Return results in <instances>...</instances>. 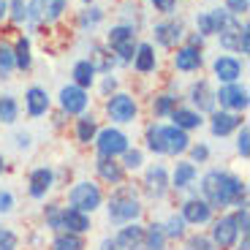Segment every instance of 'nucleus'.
<instances>
[{"instance_id": "nucleus-1", "label": "nucleus", "mask_w": 250, "mask_h": 250, "mask_svg": "<svg viewBox=\"0 0 250 250\" xmlns=\"http://www.w3.org/2000/svg\"><path fill=\"white\" fill-rule=\"evenodd\" d=\"M201 196L212 209H226V207H248V188L239 177L229 171L212 169L201 180Z\"/></svg>"}, {"instance_id": "nucleus-2", "label": "nucleus", "mask_w": 250, "mask_h": 250, "mask_svg": "<svg viewBox=\"0 0 250 250\" xmlns=\"http://www.w3.org/2000/svg\"><path fill=\"white\" fill-rule=\"evenodd\" d=\"M106 212L112 223H136V218L142 215V201H139L136 190L131 185H117V190L109 199Z\"/></svg>"}, {"instance_id": "nucleus-3", "label": "nucleus", "mask_w": 250, "mask_h": 250, "mask_svg": "<svg viewBox=\"0 0 250 250\" xmlns=\"http://www.w3.org/2000/svg\"><path fill=\"white\" fill-rule=\"evenodd\" d=\"M68 201L74 209H79V212H95L101 207V201H104V193H101V188L95 185V182L90 180H82L76 182L74 188L68 190Z\"/></svg>"}, {"instance_id": "nucleus-4", "label": "nucleus", "mask_w": 250, "mask_h": 250, "mask_svg": "<svg viewBox=\"0 0 250 250\" xmlns=\"http://www.w3.org/2000/svg\"><path fill=\"white\" fill-rule=\"evenodd\" d=\"M106 41H109V49L117 55V62H131L133 60V55H136V30L133 27H128V25H117V27H112L109 30V36H106Z\"/></svg>"}, {"instance_id": "nucleus-5", "label": "nucleus", "mask_w": 250, "mask_h": 250, "mask_svg": "<svg viewBox=\"0 0 250 250\" xmlns=\"http://www.w3.org/2000/svg\"><path fill=\"white\" fill-rule=\"evenodd\" d=\"M95 150H98V158H117L123 155L131 144H128V136L117 128H104V131L95 133Z\"/></svg>"}, {"instance_id": "nucleus-6", "label": "nucleus", "mask_w": 250, "mask_h": 250, "mask_svg": "<svg viewBox=\"0 0 250 250\" xmlns=\"http://www.w3.org/2000/svg\"><path fill=\"white\" fill-rule=\"evenodd\" d=\"M218 38H220V46H223V49H229V52H242V55H248V49H250L248 27L239 25L234 17L218 30Z\"/></svg>"}, {"instance_id": "nucleus-7", "label": "nucleus", "mask_w": 250, "mask_h": 250, "mask_svg": "<svg viewBox=\"0 0 250 250\" xmlns=\"http://www.w3.org/2000/svg\"><path fill=\"white\" fill-rule=\"evenodd\" d=\"M106 114L114 123H133L136 114H139V106H136V101H133V95L114 93L112 98L106 101Z\"/></svg>"}, {"instance_id": "nucleus-8", "label": "nucleus", "mask_w": 250, "mask_h": 250, "mask_svg": "<svg viewBox=\"0 0 250 250\" xmlns=\"http://www.w3.org/2000/svg\"><path fill=\"white\" fill-rule=\"evenodd\" d=\"M68 0H30L27 3V19L30 22H55L62 17Z\"/></svg>"}, {"instance_id": "nucleus-9", "label": "nucleus", "mask_w": 250, "mask_h": 250, "mask_svg": "<svg viewBox=\"0 0 250 250\" xmlns=\"http://www.w3.org/2000/svg\"><path fill=\"white\" fill-rule=\"evenodd\" d=\"M209 239H212V245L218 250H231L239 239V229H237V223H234V215H223V218L215 220L212 237Z\"/></svg>"}, {"instance_id": "nucleus-10", "label": "nucleus", "mask_w": 250, "mask_h": 250, "mask_svg": "<svg viewBox=\"0 0 250 250\" xmlns=\"http://www.w3.org/2000/svg\"><path fill=\"white\" fill-rule=\"evenodd\" d=\"M215 101H220V106H226L229 112H245L248 109V90L242 84H223L220 93H215Z\"/></svg>"}, {"instance_id": "nucleus-11", "label": "nucleus", "mask_w": 250, "mask_h": 250, "mask_svg": "<svg viewBox=\"0 0 250 250\" xmlns=\"http://www.w3.org/2000/svg\"><path fill=\"white\" fill-rule=\"evenodd\" d=\"M180 218L185 220V223H190V226H204V223H209L212 220V207L207 204L204 199H188L185 204H182V209H180Z\"/></svg>"}, {"instance_id": "nucleus-12", "label": "nucleus", "mask_w": 250, "mask_h": 250, "mask_svg": "<svg viewBox=\"0 0 250 250\" xmlns=\"http://www.w3.org/2000/svg\"><path fill=\"white\" fill-rule=\"evenodd\" d=\"M90 104V95L87 90L76 87V84H68V87L60 90V106L65 114H82Z\"/></svg>"}, {"instance_id": "nucleus-13", "label": "nucleus", "mask_w": 250, "mask_h": 250, "mask_svg": "<svg viewBox=\"0 0 250 250\" xmlns=\"http://www.w3.org/2000/svg\"><path fill=\"white\" fill-rule=\"evenodd\" d=\"M161 133H163L166 155H182V152H188V147H190L188 131H182V128H177V125H161Z\"/></svg>"}, {"instance_id": "nucleus-14", "label": "nucleus", "mask_w": 250, "mask_h": 250, "mask_svg": "<svg viewBox=\"0 0 250 250\" xmlns=\"http://www.w3.org/2000/svg\"><path fill=\"white\" fill-rule=\"evenodd\" d=\"M52 188H55V171L52 169L41 166V169L30 171V177H27V193L33 199H46V193H49Z\"/></svg>"}, {"instance_id": "nucleus-15", "label": "nucleus", "mask_w": 250, "mask_h": 250, "mask_svg": "<svg viewBox=\"0 0 250 250\" xmlns=\"http://www.w3.org/2000/svg\"><path fill=\"white\" fill-rule=\"evenodd\" d=\"M144 188H147V193L152 199H163L166 190H169V171H166V166H161V163L150 166L147 174H144Z\"/></svg>"}, {"instance_id": "nucleus-16", "label": "nucleus", "mask_w": 250, "mask_h": 250, "mask_svg": "<svg viewBox=\"0 0 250 250\" xmlns=\"http://www.w3.org/2000/svg\"><path fill=\"white\" fill-rule=\"evenodd\" d=\"M114 239H117V245L123 250H147V245H144V229L139 223H125Z\"/></svg>"}, {"instance_id": "nucleus-17", "label": "nucleus", "mask_w": 250, "mask_h": 250, "mask_svg": "<svg viewBox=\"0 0 250 250\" xmlns=\"http://www.w3.org/2000/svg\"><path fill=\"white\" fill-rule=\"evenodd\" d=\"M215 76H218V82H223V84H234V82L242 76V62L237 60V57H226L220 55L218 60H215Z\"/></svg>"}, {"instance_id": "nucleus-18", "label": "nucleus", "mask_w": 250, "mask_h": 250, "mask_svg": "<svg viewBox=\"0 0 250 250\" xmlns=\"http://www.w3.org/2000/svg\"><path fill=\"white\" fill-rule=\"evenodd\" d=\"M60 215H62V231L79 234V237L84 231H90V215L87 212H79L74 207H62Z\"/></svg>"}, {"instance_id": "nucleus-19", "label": "nucleus", "mask_w": 250, "mask_h": 250, "mask_svg": "<svg viewBox=\"0 0 250 250\" xmlns=\"http://www.w3.org/2000/svg\"><path fill=\"white\" fill-rule=\"evenodd\" d=\"M190 101H193V106L199 109V114L201 112H215V93H212V87H209V82H196L193 87H190Z\"/></svg>"}, {"instance_id": "nucleus-20", "label": "nucleus", "mask_w": 250, "mask_h": 250, "mask_svg": "<svg viewBox=\"0 0 250 250\" xmlns=\"http://www.w3.org/2000/svg\"><path fill=\"white\" fill-rule=\"evenodd\" d=\"M25 109L30 117H41L49 112V93L44 87H30L25 93Z\"/></svg>"}, {"instance_id": "nucleus-21", "label": "nucleus", "mask_w": 250, "mask_h": 250, "mask_svg": "<svg viewBox=\"0 0 250 250\" xmlns=\"http://www.w3.org/2000/svg\"><path fill=\"white\" fill-rule=\"evenodd\" d=\"M95 169H98V177L106 185H123L125 180V169L120 166L114 158H98V163H95Z\"/></svg>"}, {"instance_id": "nucleus-22", "label": "nucleus", "mask_w": 250, "mask_h": 250, "mask_svg": "<svg viewBox=\"0 0 250 250\" xmlns=\"http://www.w3.org/2000/svg\"><path fill=\"white\" fill-rule=\"evenodd\" d=\"M196 177H199L196 163L182 161V163H177V169H174V174H171V185L169 188H174V190H185V188H190L196 182Z\"/></svg>"}, {"instance_id": "nucleus-23", "label": "nucleus", "mask_w": 250, "mask_h": 250, "mask_svg": "<svg viewBox=\"0 0 250 250\" xmlns=\"http://www.w3.org/2000/svg\"><path fill=\"white\" fill-rule=\"evenodd\" d=\"M174 68L177 71H185V74L199 71L201 68V49H193V46H182V49H177Z\"/></svg>"}, {"instance_id": "nucleus-24", "label": "nucleus", "mask_w": 250, "mask_h": 250, "mask_svg": "<svg viewBox=\"0 0 250 250\" xmlns=\"http://www.w3.org/2000/svg\"><path fill=\"white\" fill-rule=\"evenodd\" d=\"M239 125H242V120H239L234 112H215L209 128H212L215 136H229L231 131H237Z\"/></svg>"}, {"instance_id": "nucleus-25", "label": "nucleus", "mask_w": 250, "mask_h": 250, "mask_svg": "<svg viewBox=\"0 0 250 250\" xmlns=\"http://www.w3.org/2000/svg\"><path fill=\"white\" fill-rule=\"evenodd\" d=\"M182 38V22H158L155 25V41L161 46H174Z\"/></svg>"}, {"instance_id": "nucleus-26", "label": "nucleus", "mask_w": 250, "mask_h": 250, "mask_svg": "<svg viewBox=\"0 0 250 250\" xmlns=\"http://www.w3.org/2000/svg\"><path fill=\"white\" fill-rule=\"evenodd\" d=\"M133 68H136L139 74H150V71H155V49H152V44H139L136 46Z\"/></svg>"}, {"instance_id": "nucleus-27", "label": "nucleus", "mask_w": 250, "mask_h": 250, "mask_svg": "<svg viewBox=\"0 0 250 250\" xmlns=\"http://www.w3.org/2000/svg\"><path fill=\"white\" fill-rule=\"evenodd\" d=\"M171 120H174V125H177V128H182V131L201 128V123H204L199 112H193V109H180V106L171 112Z\"/></svg>"}, {"instance_id": "nucleus-28", "label": "nucleus", "mask_w": 250, "mask_h": 250, "mask_svg": "<svg viewBox=\"0 0 250 250\" xmlns=\"http://www.w3.org/2000/svg\"><path fill=\"white\" fill-rule=\"evenodd\" d=\"M71 76H74V84L82 90H87L90 84L95 82V68H93V62L90 60H79L74 65V71H71Z\"/></svg>"}, {"instance_id": "nucleus-29", "label": "nucleus", "mask_w": 250, "mask_h": 250, "mask_svg": "<svg viewBox=\"0 0 250 250\" xmlns=\"http://www.w3.org/2000/svg\"><path fill=\"white\" fill-rule=\"evenodd\" d=\"M95 133H98V123H95L93 114L79 117V123H76V139H79L82 144H90L95 139Z\"/></svg>"}, {"instance_id": "nucleus-30", "label": "nucleus", "mask_w": 250, "mask_h": 250, "mask_svg": "<svg viewBox=\"0 0 250 250\" xmlns=\"http://www.w3.org/2000/svg\"><path fill=\"white\" fill-rule=\"evenodd\" d=\"M14 62H17L19 71H30L33 65V57H30V41H27L25 36L17 41V46H14Z\"/></svg>"}, {"instance_id": "nucleus-31", "label": "nucleus", "mask_w": 250, "mask_h": 250, "mask_svg": "<svg viewBox=\"0 0 250 250\" xmlns=\"http://www.w3.org/2000/svg\"><path fill=\"white\" fill-rule=\"evenodd\" d=\"M144 245H147V250H163L166 248L163 223H152L150 229H144Z\"/></svg>"}, {"instance_id": "nucleus-32", "label": "nucleus", "mask_w": 250, "mask_h": 250, "mask_svg": "<svg viewBox=\"0 0 250 250\" xmlns=\"http://www.w3.org/2000/svg\"><path fill=\"white\" fill-rule=\"evenodd\" d=\"M52 250H84V239H82L79 234L62 231V234H57V237H55Z\"/></svg>"}, {"instance_id": "nucleus-33", "label": "nucleus", "mask_w": 250, "mask_h": 250, "mask_svg": "<svg viewBox=\"0 0 250 250\" xmlns=\"http://www.w3.org/2000/svg\"><path fill=\"white\" fill-rule=\"evenodd\" d=\"M17 114H19V106L17 101L11 98V95H0V123H17Z\"/></svg>"}, {"instance_id": "nucleus-34", "label": "nucleus", "mask_w": 250, "mask_h": 250, "mask_svg": "<svg viewBox=\"0 0 250 250\" xmlns=\"http://www.w3.org/2000/svg\"><path fill=\"white\" fill-rule=\"evenodd\" d=\"M185 220L180 218V215H171L169 220H166V226H163V234H166V239H182L185 237Z\"/></svg>"}, {"instance_id": "nucleus-35", "label": "nucleus", "mask_w": 250, "mask_h": 250, "mask_svg": "<svg viewBox=\"0 0 250 250\" xmlns=\"http://www.w3.org/2000/svg\"><path fill=\"white\" fill-rule=\"evenodd\" d=\"M147 147H150L155 155H166V147H163V133L161 125H150L147 128Z\"/></svg>"}, {"instance_id": "nucleus-36", "label": "nucleus", "mask_w": 250, "mask_h": 250, "mask_svg": "<svg viewBox=\"0 0 250 250\" xmlns=\"http://www.w3.org/2000/svg\"><path fill=\"white\" fill-rule=\"evenodd\" d=\"M14 68H17V62H14V49L8 44H3V41H0V76L6 79Z\"/></svg>"}, {"instance_id": "nucleus-37", "label": "nucleus", "mask_w": 250, "mask_h": 250, "mask_svg": "<svg viewBox=\"0 0 250 250\" xmlns=\"http://www.w3.org/2000/svg\"><path fill=\"white\" fill-rule=\"evenodd\" d=\"M177 109V98L174 95H158L155 104H152V112L158 114V117H166V114H171Z\"/></svg>"}, {"instance_id": "nucleus-38", "label": "nucleus", "mask_w": 250, "mask_h": 250, "mask_svg": "<svg viewBox=\"0 0 250 250\" xmlns=\"http://www.w3.org/2000/svg\"><path fill=\"white\" fill-rule=\"evenodd\" d=\"M60 209H62V207H57V204H49L44 209L46 226H49L52 231H57V234H62V215H60Z\"/></svg>"}, {"instance_id": "nucleus-39", "label": "nucleus", "mask_w": 250, "mask_h": 250, "mask_svg": "<svg viewBox=\"0 0 250 250\" xmlns=\"http://www.w3.org/2000/svg\"><path fill=\"white\" fill-rule=\"evenodd\" d=\"M123 163H120V166H123L125 171H136V169H142V163H144V155H142V150H131V147H128V150L123 152Z\"/></svg>"}, {"instance_id": "nucleus-40", "label": "nucleus", "mask_w": 250, "mask_h": 250, "mask_svg": "<svg viewBox=\"0 0 250 250\" xmlns=\"http://www.w3.org/2000/svg\"><path fill=\"white\" fill-rule=\"evenodd\" d=\"M185 250H218L212 245V239L204 237V234H193V237L185 239Z\"/></svg>"}, {"instance_id": "nucleus-41", "label": "nucleus", "mask_w": 250, "mask_h": 250, "mask_svg": "<svg viewBox=\"0 0 250 250\" xmlns=\"http://www.w3.org/2000/svg\"><path fill=\"white\" fill-rule=\"evenodd\" d=\"M101 17H104V11H101L98 6H90L87 11L82 14V27H93V25H98Z\"/></svg>"}, {"instance_id": "nucleus-42", "label": "nucleus", "mask_w": 250, "mask_h": 250, "mask_svg": "<svg viewBox=\"0 0 250 250\" xmlns=\"http://www.w3.org/2000/svg\"><path fill=\"white\" fill-rule=\"evenodd\" d=\"M237 152L242 158H248V152H250V131H248V125H242V131L237 133Z\"/></svg>"}, {"instance_id": "nucleus-43", "label": "nucleus", "mask_w": 250, "mask_h": 250, "mask_svg": "<svg viewBox=\"0 0 250 250\" xmlns=\"http://www.w3.org/2000/svg\"><path fill=\"white\" fill-rule=\"evenodd\" d=\"M196 25H199V36H212V33H215V25H212V17H209V11H207V14H199V17H196Z\"/></svg>"}, {"instance_id": "nucleus-44", "label": "nucleus", "mask_w": 250, "mask_h": 250, "mask_svg": "<svg viewBox=\"0 0 250 250\" xmlns=\"http://www.w3.org/2000/svg\"><path fill=\"white\" fill-rule=\"evenodd\" d=\"M188 150H190V163H204L209 158V147L207 144H190Z\"/></svg>"}, {"instance_id": "nucleus-45", "label": "nucleus", "mask_w": 250, "mask_h": 250, "mask_svg": "<svg viewBox=\"0 0 250 250\" xmlns=\"http://www.w3.org/2000/svg\"><path fill=\"white\" fill-rule=\"evenodd\" d=\"M17 234L14 231H8V229H3L0 231V250H17Z\"/></svg>"}, {"instance_id": "nucleus-46", "label": "nucleus", "mask_w": 250, "mask_h": 250, "mask_svg": "<svg viewBox=\"0 0 250 250\" xmlns=\"http://www.w3.org/2000/svg\"><path fill=\"white\" fill-rule=\"evenodd\" d=\"M248 0H226V11L231 17H239V14H248Z\"/></svg>"}, {"instance_id": "nucleus-47", "label": "nucleus", "mask_w": 250, "mask_h": 250, "mask_svg": "<svg viewBox=\"0 0 250 250\" xmlns=\"http://www.w3.org/2000/svg\"><path fill=\"white\" fill-rule=\"evenodd\" d=\"M209 17H212V25H215V33L220 30V27L231 19V14L226 11V8H215V11H209Z\"/></svg>"}, {"instance_id": "nucleus-48", "label": "nucleus", "mask_w": 250, "mask_h": 250, "mask_svg": "<svg viewBox=\"0 0 250 250\" xmlns=\"http://www.w3.org/2000/svg\"><path fill=\"white\" fill-rule=\"evenodd\" d=\"M234 223H237L239 234H248V207H239L234 212Z\"/></svg>"}, {"instance_id": "nucleus-49", "label": "nucleus", "mask_w": 250, "mask_h": 250, "mask_svg": "<svg viewBox=\"0 0 250 250\" xmlns=\"http://www.w3.org/2000/svg\"><path fill=\"white\" fill-rule=\"evenodd\" d=\"M11 17L17 19V22H25V19H27V6H25V0H14V3H11Z\"/></svg>"}, {"instance_id": "nucleus-50", "label": "nucleus", "mask_w": 250, "mask_h": 250, "mask_svg": "<svg viewBox=\"0 0 250 250\" xmlns=\"http://www.w3.org/2000/svg\"><path fill=\"white\" fill-rule=\"evenodd\" d=\"M14 209V193L11 190H0V215H6Z\"/></svg>"}, {"instance_id": "nucleus-51", "label": "nucleus", "mask_w": 250, "mask_h": 250, "mask_svg": "<svg viewBox=\"0 0 250 250\" xmlns=\"http://www.w3.org/2000/svg\"><path fill=\"white\" fill-rule=\"evenodd\" d=\"M150 3L163 14H174V8H177V0H150Z\"/></svg>"}, {"instance_id": "nucleus-52", "label": "nucleus", "mask_w": 250, "mask_h": 250, "mask_svg": "<svg viewBox=\"0 0 250 250\" xmlns=\"http://www.w3.org/2000/svg\"><path fill=\"white\" fill-rule=\"evenodd\" d=\"M30 133H17V147L19 150H27V147H30Z\"/></svg>"}, {"instance_id": "nucleus-53", "label": "nucleus", "mask_w": 250, "mask_h": 250, "mask_svg": "<svg viewBox=\"0 0 250 250\" xmlns=\"http://www.w3.org/2000/svg\"><path fill=\"white\" fill-rule=\"evenodd\" d=\"M101 250H123V248L117 245V239H114V237H106L104 242H101Z\"/></svg>"}, {"instance_id": "nucleus-54", "label": "nucleus", "mask_w": 250, "mask_h": 250, "mask_svg": "<svg viewBox=\"0 0 250 250\" xmlns=\"http://www.w3.org/2000/svg\"><path fill=\"white\" fill-rule=\"evenodd\" d=\"M114 87H117V79H114V76H106V79H104V93H114Z\"/></svg>"}, {"instance_id": "nucleus-55", "label": "nucleus", "mask_w": 250, "mask_h": 250, "mask_svg": "<svg viewBox=\"0 0 250 250\" xmlns=\"http://www.w3.org/2000/svg\"><path fill=\"white\" fill-rule=\"evenodd\" d=\"M190 46H193V49H201V46H204V36H190Z\"/></svg>"}, {"instance_id": "nucleus-56", "label": "nucleus", "mask_w": 250, "mask_h": 250, "mask_svg": "<svg viewBox=\"0 0 250 250\" xmlns=\"http://www.w3.org/2000/svg\"><path fill=\"white\" fill-rule=\"evenodd\" d=\"M6 11H8V0H0V19L6 17Z\"/></svg>"}, {"instance_id": "nucleus-57", "label": "nucleus", "mask_w": 250, "mask_h": 250, "mask_svg": "<svg viewBox=\"0 0 250 250\" xmlns=\"http://www.w3.org/2000/svg\"><path fill=\"white\" fill-rule=\"evenodd\" d=\"M237 250H248V234H242V245H239Z\"/></svg>"}, {"instance_id": "nucleus-58", "label": "nucleus", "mask_w": 250, "mask_h": 250, "mask_svg": "<svg viewBox=\"0 0 250 250\" xmlns=\"http://www.w3.org/2000/svg\"><path fill=\"white\" fill-rule=\"evenodd\" d=\"M3 169H6V161H3V155H0V174H3Z\"/></svg>"}, {"instance_id": "nucleus-59", "label": "nucleus", "mask_w": 250, "mask_h": 250, "mask_svg": "<svg viewBox=\"0 0 250 250\" xmlns=\"http://www.w3.org/2000/svg\"><path fill=\"white\" fill-rule=\"evenodd\" d=\"M82 3H90V0H82Z\"/></svg>"}, {"instance_id": "nucleus-60", "label": "nucleus", "mask_w": 250, "mask_h": 250, "mask_svg": "<svg viewBox=\"0 0 250 250\" xmlns=\"http://www.w3.org/2000/svg\"><path fill=\"white\" fill-rule=\"evenodd\" d=\"M0 231H3V226H0Z\"/></svg>"}]
</instances>
